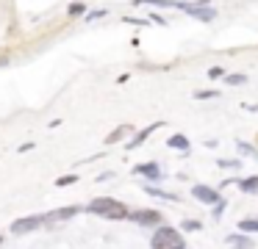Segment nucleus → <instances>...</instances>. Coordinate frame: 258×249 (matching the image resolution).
Instances as JSON below:
<instances>
[{
	"label": "nucleus",
	"mask_w": 258,
	"mask_h": 249,
	"mask_svg": "<svg viewBox=\"0 0 258 249\" xmlns=\"http://www.w3.org/2000/svg\"><path fill=\"white\" fill-rule=\"evenodd\" d=\"M86 210H89V213L103 216V219H125V216H131L128 208H125L119 199H111V197H97V199H92V202L86 205Z\"/></svg>",
	"instance_id": "1"
},
{
	"label": "nucleus",
	"mask_w": 258,
	"mask_h": 249,
	"mask_svg": "<svg viewBox=\"0 0 258 249\" xmlns=\"http://www.w3.org/2000/svg\"><path fill=\"white\" fill-rule=\"evenodd\" d=\"M150 249H186V241L175 227H161V230H156V235H153Z\"/></svg>",
	"instance_id": "2"
},
{
	"label": "nucleus",
	"mask_w": 258,
	"mask_h": 249,
	"mask_svg": "<svg viewBox=\"0 0 258 249\" xmlns=\"http://www.w3.org/2000/svg\"><path fill=\"white\" fill-rule=\"evenodd\" d=\"M42 221H45L42 216H23V219L12 221V232L14 235H28V232H34Z\"/></svg>",
	"instance_id": "3"
},
{
	"label": "nucleus",
	"mask_w": 258,
	"mask_h": 249,
	"mask_svg": "<svg viewBox=\"0 0 258 249\" xmlns=\"http://www.w3.org/2000/svg\"><path fill=\"white\" fill-rule=\"evenodd\" d=\"M178 9H183L186 14H191L195 20H203V22H211L214 17H217V11H214L211 6L206 9L203 3H197V6H195V3H178Z\"/></svg>",
	"instance_id": "4"
},
{
	"label": "nucleus",
	"mask_w": 258,
	"mask_h": 249,
	"mask_svg": "<svg viewBox=\"0 0 258 249\" xmlns=\"http://www.w3.org/2000/svg\"><path fill=\"white\" fill-rule=\"evenodd\" d=\"M191 194H195L200 202H206V205H219V194L214 191V188H208V186H195Z\"/></svg>",
	"instance_id": "5"
},
{
	"label": "nucleus",
	"mask_w": 258,
	"mask_h": 249,
	"mask_svg": "<svg viewBox=\"0 0 258 249\" xmlns=\"http://www.w3.org/2000/svg\"><path fill=\"white\" fill-rule=\"evenodd\" d=\"M131 219H134L136 224H158V221H161V213H156V210H136V213H131Z\"/></svg>",
	"instance_id": "6"
},
{
	"label": "nucleus",
	"mask_w": 258,
	"mask_h": 249,
	"mask_svg": "<svg viewBox=\"0 0 258 249\" xmlns=\"http://www.w3.org/2000/svg\"><path fill=\"white\" fill-rule=\"evenodd\" d=\"M158 125H161V122H153V125H147V127H145V130H142V133H136V138H134V141H128V147H125V149H136V147H139V144H142V141H145V138H147V136H150V133H153V130H156V127H158Z\"/></svg>",
	"instance_id": "7"
},
{
	"label": "nucleus",
	"mask_w": 258,
	"mask_h": 249,
	"mask_svg": "<svg viewBox=\"0 0 258 249\" xmlns=\"http://www.w3.org/2000/svg\"><path fill=\"white\" fill-rule=\"evenodd\" d=\"M134 172H136V175L150 177V180H158V177H161V172H158V166H156V163H139Z\"/></svg>",
	"instance_id": "8"
},
{
	"label": "nucleus",
	"mask_w": 258,
	"mask_h": 249,
	"mask_svg": "<svg viewBox=\"0 0 258 249\" xmlns=\"http://www.w3.org/2000/svg\"><path fill=\"white\" fill-rule=\"evenodd\" d=\"M75 213H81L78 205H75V208H61V210H56V213L47 216V221H61V219H70V216H75Z\"/></svg>",
	"instance_id": "9"
},
{
	"label": "nucleus",
	"mask_w": 258,
	"mask_h": 249,
	"mask_svg": "<svg viewBox=\"0 0 258 249\" xmlns=\"http://www.w3.org/2000/svg\"><path fill=\"white\" fill-rule=\"evenodd\" d=\"M239 188L244 194H258V177H244V180L239 183Z\"/></svg>",
	"instance_id": "10"
},
{
	"label": "nucleus",
	"mask_w": 258,
	"mask_h": 249,
	"mask_svg": "<svg viewBox=\"0 0 258 249\" xmlns=\"http://www.w3.org/2000/svg\"><path fill=\"white\" fill-rule=\"evenodd\" d=\"M167 147H175V149H189V138L180 136V133H175V136L167 141Z\"/></svg>",
	"instance_id": "11"
},
{
	"label": "nucleus",
	"mask_w": 258,
	"mask_h": 249,
	"mask_svg": "<svg viewBox=\"0 0 258 249\" xmlns=\"http://www.w3.org/2000/svg\"><path fill=\"white\" fill-rule=\"evenodd\" d=\"M228 243H230V246H236V249H250L252 246L250 238H244V235H228Z\"/></svg>",
	"instance_id": "12"
},
{
	"label": "nucleus",
	"mask_w": 258,
	"mask_h": 249,
	"mask_svg": "<svg viewBox=\"0 0 258 249\" xmlns=\"http://www.w3.org/2000/svg\"><path fill=\"white\" fill-rule=\"evenodd\" d=\"M239 230L241 232H258V219H241L239 221Z\"/></svg>",
	"instance_id": "13"
},
{
	"label": "nucleus",
	"mask_w": 258,
	"mask_h": 249,
	"mask_svg": "<svg viewBox=\"0 0 258 249\" xmlns=\"http://www.w3.org/2000/svg\"><path fill=\"white\" fill-rule=\"evenodd\" d=\"M128 130H131V127H117L114 133H108L106 144H114V141H119V138H125V136H128Z\"/></svg>",
	"instance_id": "14"
},
{
	"label": "nucleus",
	"mask_w": 258,
	"mask_h": 249,
	"mask_svg": "<svg viewBox=\"0 0 258 249\" xmlns=\"http://www.w3.org/2000/svg\"><path fill=\"white\" fill-rule=\"evenodd\" d=\"M225 80H228L230 86H239V83H244L247 77H244V75H228V77H225Z\"/></svg>",
	"instance_id": "15"
},
{
	"label": "nucleus",
	"mask_w": 258,
	"mask_h": 249,
	"mask_svg": "<svg viewBox=\"0 0 258 249\" xmlns=\"http://www.w3.org/2000/svg\"><path fill=\"white\" fill-rule=\"evenodd\" d=\"M75 180H78V175H64V177H58V186H70Z\"/></svg>",
	"instance_id": "16"
},
{
	"label": "nucleus",
	"mask_w": 258,
	"mask_h": 249,
	"mask_svg": "<svg viewBox=\"0 0 258 249\" xmlns=\"http://www.w3.org/2000/svg\"><path fill=\"white\" fill-rule=\"evenodd\" d=\"M81 11H84V3H73V6H70V14H81Z\"/></svg>",
	"instance_id": "17"
},
{
	"label": "nucleus",
	"mask_w": 258,
	"mask_h": 249,
	"mask_svg": "<svg viewBox=\"0 0 258 249\" xmlns=\"http://www.w3.org/2000/svg\"><path fill=\"white\" fill-rule=\"evenodd\" d=\"M195 97H197V100H206V97H217V92H197Z\"/></svg>",
	"instance_id": "18"
},
{
	"label": "nucleus",
	"mask_w": 258,
	"mask_h": 249,
	"mask_svg": "<svg viewBox=\"0 0 258 249\" xmlns=\"http://www.w3.org/2000/svg\"><path fill=\"white\" fill-rule=\"evenodd\" d=\"M0 243H3V238H0Z\"/></svg>",
	"instance_id": "19"
}]
</instances>
